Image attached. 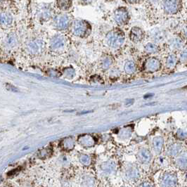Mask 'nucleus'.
Segmentation results:
<instances>
[{"label": "nucleus", "mask_w": 187, "mask_h": 187, "mask_svg": "<svg viewBox=\"0 0 187 187\" xmlns=\"http://www.w3.org/2000/svg\"><path fill=\"white\" fill-rule=\"evenodd\" d=\"M94 0H77L78 4L82 6H88L92 3Z\"/></svg>", "instance_id": "31"}, {"label": "nucleus", "mask_w": 187, "mask_h": 187, "mask_svg": "<svg viewBox=\"0 0 187 187\" xmlns=\"http://www.w3.org/2000/svg\"><path fill=\"white\" fill-rule=\"evenodd\" d=\"M126 176L129 180H136L139 177L140 173L138 169L134 166H129L126 170Z\"/></svg>", "instance_id": "17"}, {"label": "nucleus", "mask_w": 187, "mask_h": 187, "mask_svg": "<svg viewBox=\"0 0 187 187\" xmlns=\"http://www.w3.org/2000/svg\"><path fill=\"white\" fill-rule=\"evenodd\" d=\"M51 154V151L50 149H43L40 150L39 151V154L38 156L39 158H41V159H45V158H48L49 156H50Z\"/></svg>", "instance_id": "26"}, {"label": "nucleus", "mask_w": 187, "mask_h": 187, "mask_svg": "<svg viewBox=\"0 0 187 187\" xmlns=\"http://www.w3.org/2000/svg\"><path fill=\"white\" fill-rule=\"evenodd\" d=\"M137 158L140 163H149L152 158V155L150 150L146 149H142L139 151L137 154Z\"/></svg>", "instance_id": "12"}, {"label": "nucleus", "mask_w": 187, "mask_h": 187, "mask_svg": "<svg viewBox=\"0 0 187 187\" xmlns=\"http://www.w3.org/2000/svg\"><path fill=\"white\" fill-rule=\"evenodd\" d=\"M180 59L181 61H187V49L181 51V53L180 54Z\"/></svg>", "instance_id": "32"}, {"label": "nucleus", "mask_w": 187, "mask_h": 187, "mask_svg": "<svg viewBox=\"0 0 187 187\" xmlns=\"http://www.w3.org/2000/svg\"><path fill=\"white\" fill-rule=\"evenodd\" d=\"M0 20H1L2 27H4V28L9 27L11 26L13 23V16L9 12L2 11Z\"/></svg>", "instance_id": "13"}, {"label": "nucleus", "mask_w": 187, "mask_h": 187, "mask_svg": "<svg viewBox=\"0 0 187 187\" xmlns=\"http://www.w3.org/2000/svg\"><path fill=\"white\" fill-rule=\"evenodd\" d=\"M124 71L127 74H132L136 71V65L133 61H128L124 65Z\"/></svg>", "instance_id": "24"}, {"label": "nucleus", "mask_w": 187, "mask_h": 187, "mask_svg": "<svg viewBox=\"0 0 187 187\" xmlns=\"http://www.w3.org/2000/svg\"><path fill=\"white\" fill-rule=\"evenodd\" d=\"M115 167L116 165L115 163L112 162V161H108V162L103 163L102 166H101V168L106 172H112V171L115 170Z\"/></svg>", "instance_id": "22"}, {"label": "nucleus", "mask_w": 187, "mask_h": 187, "mask_svg": "<svg viewBox=\"0 0 187 187\" xmlns=\"http://www.w3.org/2000/svg\"><path fill=\"white\" fill-rule=\"evenodd\" d=\"M161 64L160 61L155 58H149L145 62L144 68L147 72H154L160 68Z\"/></svg>", "instance_id": "9"}, {"label": "nucleus", "mask_w": 187, "mask_h": 187, "mask_svg": "<svg viewBox=\"0 0 187 187\" xmlns=\"http://www.w3.org/2000/svg\"><path fill=\"white\" fill-rule=\"evenodd\" d=\"M181 149V144L176 143V144H173L169 147L168 149V154L172 156H176L179 154H180V150Z\"/></svg>", "instance_id": "20"}, {"label": "nucleus", "mask_w": 187, "mask_h": 187, "mask_svg": "<svg viewBox=\"0 0 187 187\" xmlns=\"http://www.w3.org/2000/svg\"><path fill=\"white\" fill-rule=\"evenodd\" d=\"M176 63V58L175 55H170L166 61V64L168 67H173Z\"/></svg>", "instance_id": "27"}, {"label": "nucleus", "mask_w": 187, "mask_h": 187, "mask_svg": "<svg viewBox=\"0 0 187 187\" xmlns=\"http://www.w3.org/2000/svg\"><path fill=\"white\" fill-rule=\"evenodd\" d=\"M62 146H63V149L66 150H72L75 146L74 139L71 138V137H68V138L63 139V141H62Z\"/></svg>", "instance_id": "21"}, {"label": "nucleus", "mask_w": 187, "mask_h": 187, "mask_svg": "<svg viewBox=\"0 0 187 187\" xmlns=\"http://www.w3.org/2000/svg\"><path fill=\"white\" fill-rule=\"evenodd\" d=\"M170 46L171 47L173 48L174 49H180L182 46V41L180 40V39H174L170 42Z\"/></svg>", "instance_id": "28"}, {"label": "nucleus", "mask_w": 187, "mask_h": 187, "mask_svg": "<svg viewBox=\"0 0 187 187\" xmlns=\"http://www.w3.org/2000/svg\"><path fill=\"white\" fill-rule=\"evenodd\" d=\"M112 59L110 57H106L102 60L101 62V67L103 70H107L111 67V64H112Z\"/></svg>", "instance_id": "25"}, {"label": "nucleus", "mask_w": 187, "mask_h": 187, "mask_svg": "<svg viewBox=\"0 0 187 187\" xmlns=\"http://www.w3.org/2000/svg\"><path fill=\"white\" fill-rule=\"evenodd\" d=\"M1 1H2V2H3V1H5V0H1Z\"/></svg>", "instance_id": "36"}, {"label": "nucleus", "mask_w": 187, "mask_h": 187, "mask_svg": "<svg viewBox=\"0 0 187 187\" xmlns=\"http://www.w3.org/2000/svg\"><path fill=\"white\" fill-rule=\"evenodd\" d=\"M176 164L181 169L187 168V154H184L176 158Z\"/></svg>", "instance_id": "19"}, {"label": "nucleus", "mask_w": 187, "mask_h": 187, "mask_svg": "<svg viewBox=\"0 0 187 187\" xmlns=\"http://www.w3.org/2000/svg\"><path fill=\"white\" fill-rule=\"evenodd\" d=\"M64 73L65 75H66V77H68V78H72L75 75V71L72 68H67L65 70Z\"/></svg>", "instance_id": "30"}, {"label": "nucleus", "mask_w": 187, "mask_h": 187, "mask_svg": "<svg viewBox=\"0 0 187 187\" xmlns=\"http://www.w3.org/2000/svg\"><path fill=\"white\" fill-rule=\"evenodd\" d=\"M163 142H164L163 141V139L160 137H156L153 139L152 146H153V149H154L155 153L160 154L161 152L163 146Z\"/></svg>", "instance_id": "18"}, {"label": "nucleus", "mask_w": 187, "mask_h": 187, "mask_svg": "<svg viewBox=\"0 0 187 187\" xmlns=\"http://www.w3.org/2000/svg\"><path fill=\"white\" fill-rule=\"evenodd\" d=\"M72 33L79 37H87L91 33L92 27L87 20L76 19L72 23Z\"/></svg>", "instance_id": "2"}, {"label": "nucleus", "mask_w": 187, "mask_h": 187, "mask_svg": "<svg viewBox=\"0 0 187 187\" xmlns=\"http://www.w3.org/2000/svg\"><path fill=\"white\" fill-rule=\"evenodd\" d=\"M161 183L165 186H175L177 183V177L175 173H165L161 178Z\"/></svg>", "instance_id": "10"}, {"label": "nucleus", "mask_w": 187, "mask_h": 187, "mask_svg": "<svg viewBox=\"0 0 187 187\" xmlns=\"http://www.w3.org/2000/svg\"><path fill=\"white\" fill-rule=\"evenodd\" d=\"M106 2H113L114 0H105Z\"/></svg>", "instance_id": "35"}, {"label": "nucleus", "mask_w": 187, "mask_h": 187, "mask_svg": "<svg viewBox=\"0 0 187 187\" xmlns=\"http://www.w3.org/2000/svg\"><path fill=\"white\" fill-rule=\"evenodd\" d=\"M184 35H185V36L187 37V25L184 28Z\"/></svg>", "instance_id": "34"}, {"label": "nucleus", "mask_w": 187, "mask_h": 187, "mask_svg": "<svg viewBox=\"0 0 187 187\" xmlns=\"http://www.w3.org/2000/svg\"><path fill=\"white\" fill-rule=\"evenodd\" d=\"M78 141L82 146L85 147H91L93 146L95 144V139L91 135L85 134L80 137Z\"/></svg>", "instance_id": "15"}, {"label": "nucleus", "mask_w": 187, "mask_h": 187, "mask_svg": "<svg viewBox=\"0 0 187 187\" xmlns=\"http://www.w3.org/2000/svg\"><path fill=\"white\" fill-rule=\"evenodd\" d=\"M128 4H137L141 2L142 0H125Z\"/></svg>", "instance_id": "33"}, {"label": "nucleus", "mask_w": 187, "mask_h": 187, "mask_svg": "<svg viewBox=\"0 0 187 187\" xmlns=\"http://www.w3.org/2000/svg\"><path fill=\"white\" fill-rule=\"evenodd\" d=\"M144 37V33L139 27H133L129 32V38L134 43H139Z\"/></svg>", "instance_id": "11"}, {"label": "nucleus", "mask_w": 187, "mask_h": 187, "mask_svg": "<svg viewBox=\"0 0 187 187\" xmlns=\"http://www.w3.org/2000/svg\"><path fill=\"white\" fill-rule=\"evenodd\" d=\"M125 40L124 33L120 28H114L106 34V42L108 46L118 49L123 45Z\"/></svg>", "instance_id": "1"}, {"label": "nucleus", "mask_w": 187, "mask_h": 187, "mask_svg": "<svg viewBox=\"0 0 187 187\" xmlns=\"http://www.w3.org/2000/svg\"><path fill=\"white\" fill-rule=\"evenodd\" d=\"M53 9L51 5L44 4L40 5L37 10V15L38 19L41 21H48L53 17Z\"/></svg>", "instance_id": "6"}, {"label": "nucleus", "mask_w": 187, "mask_h": 187, "mask_svg": "<svg viewBox=\"0 0 187 187\" xmlns=\"http://www.w3.org/2000/svg\"><path fill=\"white\" fill-rule=\"evenodd\" d=\"M45 48V43L42 40L39 38L33 39L28 41L26 49L28 53L33 55H38L43 52Z\"/></svg>", "instance_id": "3"}, {"label": "nucleus", "mask_w": 187, "mask_h": 187, "mask_svg": "<svg viewBox=\"0 0 187 187\" xmlns=\"http://www.w3.org/2000/svg\"><path fill=\"white\" fill-rule=\"evenodd\" d=\"M80 161L82 165H89L91 163V158L88 155H82L80 158Z\"/></svg>", "instance_id": "29"}, {"label": "nucleus", "mask_w": 187, "mask_h": 187, "mask_svg": "<svg viewBox=\"0 0 187 187\" xmlns=\"http://www.w3.org/2000/svg\"><path fill=\"white\" fill-rule=\"evenodd\" d=\"M18 44V37L14 33H9L4 39V45L7 48L15 47Z\"/></svg>", "instance_id": "16"}, {"label": "nucleus", "mask_w": 187, "mask_h": 187, "mask_svg": "<svg viewBox=\"0 0 187 187\" xmlns=\"http://www.w3.org/2000/svg\"><path fill=\"white\" fill-rule=\"evenodd\" d=\"M129 14L127 9L124 7H120L114 11V20L117 25H124L129 22Z\"/></svg>", "instance_id": "5"}, {"label": "nucleus", "mask_w": 187, "mask_h": 187, "mask_svg": "<svg viewBox=\"0 0 187 187\" xmlns=\"http://www.w3.org/2000/svg\"><path fill=\"white\" fill-rule=\"evenodd\" d=\"M71 16L64 13H61V14L56 15L53 19L54 26L59 30H66L71 24Z\"/></svg>", "instance_id": "4"}, {"label": "nucleus", "mask_w": 187, "mask_h": 187, "mask_svg": "<svg viewBox=\"0 0 187 187\" xmlns=\"http://www.w3.org/2000/svg\"><path fill=\"white\" fill-rule=\"evenodd\" d=\"M144 49L145 51H146L148 54H155L159 50L158 46L154 43H148L147 45L145 46Z\"/></svg>", "instance_id": "23"}, {"label": "nucleus", "mask_w": 187, "mask_h": 187, "mask_svg": "<svg viewBox=\"0 0 187 187\" xmlns=\"http://www.w3.org/2000/svg\"><path fill=\"white\" fill-rule=\"evenodd\" d=\"M66 46V40L63 35H55L51 39L50 48L54 51H61Z\"/></svg>", "instance_id": "8"}, {"label": "nucleus", "mask_w": 187, "mask_h": 187, "mask_svg": "<svg viewBox=\"0 0 187 187\" xmlns=\"http://www.w3.org/2000/svg\"><path fill=\"white\" fill-rule=\"evenodd\" d=\"M56 6L61 11H68L72 7V0H56Z\"/></svg>", "instance_id": "14"}, {"label": "nucleus", "mask_w": 187, "mask_h": 187, "mask_svg": "<svg viewBox=\"0 0 187 187\" xmlns=\"http://www.w3.org/2000/svg\"><path fill=\"white\" fill-rule=\"evenodd\" d=\"M181 7L180 0H163V7L164 11L169 14H174L180 11Z\"/></svg>", "instance_id": "7"}]
</instances>
